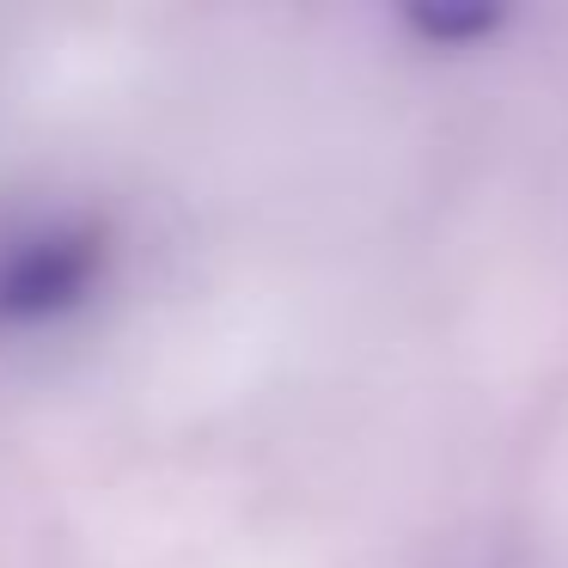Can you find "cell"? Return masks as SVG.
Returning a JSON list of instances; mask_svg holds the SVG:
<instances>
[{"label":"cell","mask_w":568,"mask_h":568,"mask_svg":"<svg viewBox=\"0 0 568 568\" xmlns=\"http://www.w3.org/2000/svg\"><path fill=\"white\" fill-rule=\"evenodd\" d=\"M99 239L92 233H31L0 251V324H43L92 294L99 282Z\"/></svg>","instance_id":"6da1fadb"}]
</instances>
